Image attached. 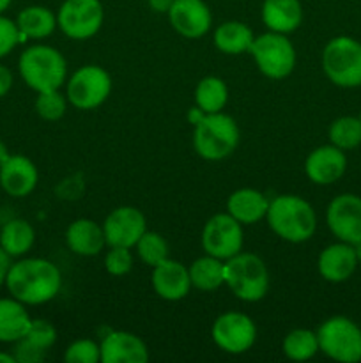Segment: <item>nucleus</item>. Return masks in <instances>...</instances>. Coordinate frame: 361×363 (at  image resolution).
Returning <instances> with one entry per match:
<instances>
[{
    "instance_id": "obj_1",
    "label": "nucleus",
    "mask_w": 361,
    "mask_h": 363,
    "mask_svg": "<svg viewBox=\"0 0 361 363\" xmlns=\"http://www.w3.org/2000/svg\"><path fill=\"white\" fill-rule=\"evenodd\" d=\"M6 287L23 305H42L52 301L62 287L60 269L42 257L18 259L9 268Z\"/></svg>"
},
{
    "instance_id": "obj_2",
    "label": "nucleus",
    "mask_w": 361,
    "mask_h": 363,
    "mask_svg": "<svg viewBox=\"0 0 361 363\" xmlns=\"http://www.w3.org/2000/svg\"><path fill=\"white\" fill-rule=\"evenodd\" d=\"M268 225L287 243H304L317 229V215L311 204L297 195H280L269 201Z\"/></svg>"
},
{
    "instance_id": "obj_3",
    "label": "nucleus",
    "mask_w": 361,
    "mask_h": 363,
    "mask_svg": "<svg viewBox=\"0 0 361 363\" xmlns=\"http://www.w3.org/2000/svg\"><path fill=\"white\" fill-rule=\"evenodd\" d=\"M20 77L32 91L42 92L60 89L66 84V57L48 45H32L18 59Z\"/></svg>"
},
{
    "instance_id": "obj_4",
    "label": "nucleus",
    "mask_w": 361,
    "mask_h": 363,
    "mask_svg": "<svg viewBox=\"0 0 361 363\" xmlns=\"http://www.w3.org/2000/svg\"><path fill=\"white\" fill-rule=\"evenodd\" d=\"M239 145V128L234 117L223 112L205 113L193 126V147L200 158L219 162Z\"/></svg>"
},
{
    "instance_id": "obj_5",
    "label": "nucleus",
    "mask_w": 361,
    "mask_h": 363,
    "mask_svg": "<svg viewBox=\"0 0 361 363\" xmlns=\"http://www.w3.org/2000/svg\"><path fill=\"white\" fill-rule=\"evenodd\" d=\"M225 286L241 301H260L269 289L268 266L258 255L239 252L225 261Z\"/></svg>"
},
{
    "instance_id": "obj_6",
    "label": "nucleus",
    "mask_w": 361,
    "mask_h": 363,
    "mask_svg": "<svg viewBox=\"0 0 361 363\" xmlns=\"http://www.w3.org/2000/svg\"><path fill=\"white\" fill-rule=\"evenodd\" d=\"M322 71L338 87H361V43L349 35L333 38L322 50Z\"/></svg>"
},
{
    "instance_id": "obj_7",
    "label": "nucleus",
    "mask_w": 361,
    "mask_h": 363,
    "mask_svg": "<svg viewBox=\"0 0 361 363\" xmlns=\"http://www.w3.org/2000/svg\"><path fill=\"white\" fill-rule=\"evenodd\" d=\"M319 351L340 363L361 362V328L345 315L326 319L317 330Z\"/></svg>"
},
{
    "instance_id": "obj_8",
    "label": "nucleus",
    "mask_w": 361,
    "mask_h": 363,
    "mask_svg": "<svg viewBox=\"0 0 361 363\" xmlns=\"http://www.w3.org/2000/svg\"><path fill=\"white\" fill-rule=\"evenodd\" d=\"M258 71L271 80H283L296 67V48L287 34L265 32L251 43L250 52Z\"/></svg>"
},
{
    "instance_id": "obj_9",
    "label": "nucleus",
    "mask_w": 361,
    "mask_h": 363,
    "mask_svg": "<svg viewBox=\"0 0 361 363\" xmlns=\"http://www.w3.org/2000/svg\"><path fill=\"white\" fill-rule=\"evenodd\" d=\"M112 92V77L96 64H87L74 71L67 80V101L78 110H96Z\"/></svg>"
},
{
    "instance_id": "obj_10",
    "label": "nucleus",
    "mask_w": 361,
    "mask_h": 363,
    "mask_svg": "<svg viewBox=\"0 0 361 363\" xmlns=\"http://www.w3.org/2000/svg\"><path fill=\"white\" fill-rule=\"evenodd\" d=\"M105 9L99 0H64L57 11V25L73 41L91 39L101 30Z\"/></svg>"
},
{
    "instance_id": "obj_11",
    "label": "nucleus",
    "mask_w": 361,
    "mask_h": 363,
    "mask_svg": "<svg viewBox=\"0 0 361 363\" xmlns=\"http://www.w3.org/2000/svg\"><path fill=\"white\" fill-rule=\"evenodd\" d=\"M243 225L229 213H218L205 222L202 229V248L207 255L222 261L243 252Z\"/></svg>"
},
{
    "instance_id": "obj_12",
    "label": "nucleus",
    "mask_w": 361,
    "mask_h": 363,
    "mask_svg": "<svg viewBox=\"0 0 361 363\" xmlns=\"http://www.w3.org/2000/svg\"><path fill=\"white\" fill-rule=\"evenodd\" d=\"M212 340L229 354H243L253 347L257 340V326L244 312H225L212 323Z\"/></svg>"
},
{
    "instance_id": "obj_13",
    "label": "nucleus",
    "mask_w": 361,
    "mask_h": 363,
    "mask_svg": "<svg viewBox=\"0 0 361 363\" xmlns=\"http://www.w3.org/2000/svg\"><path fill=\"white\" fill-rule=\"evenodd\" d=\"M326 223L338 241L354 247L361 245V197L336 195L326 209Z\"/></svg>"
},
{
    "instance_id": "obj_14",
    "label": "nucleus",
    "mask_w": 361,
    "mask_h": 363,
    "mask_svg": "<svg viewBox=\"0 0 361 363\" xmlns=\"http://www.w3.org/2000/svg\"><path fill=\"white\" fill-rule=\"evenodd\" d=\"M147 230L144 213L133 206H120L115 208L103 223L106 247H126L134 248L142 234Z\"/></svg>"
},
{
    "instance_id": "obj_15",
    "label": "nucleus",
    "mask_w": 361,
    "mask_h": 363,
    "mask_svg": "<svg viewBox=\"0 0 361 363\" xmlns=\"http://www.w3.org/2000/svg\"><path fill=\"white\" fill-rule=\"evenodd\" d=\"M166 14L173 30L186 39H200L211 30L212 14L204 0H173Z\"/></svg>"
},
{
    "instance_id": "obj_16",
    "label": "nucleus",
    "mask_w": 361,
    "mask_h": 363,
    "mask_svg": "<svg viewBox=\"0 0 361 363\" xmlns=\"http://www.w3.org/2000/svg\"><path fill=\"white\" fill-rule=\"evenodd\" d=\"M39 183L38 167L23 155H11L0 165V188L9 197L23 199L35 190Z\"/></svg>"
},
{
    "instance_id": "obj_17",
    "label": "nucleus",
    "mask_w": 361,
    "mask_h": 363,
    "mask_svg": "<svg viewBox=\"0 0 361 363\" xmlns=\"http://www.w3.org/2000/svg\"><path fill=\"white\" fill-rule=\"evenodd\" d=\"M345 170V151H342V149L333 144L314 149L306 156V162H304V172H306L308 179L315 184H321V186H328V184L342 179Z\"/></svg>"
},
{
    "instance_id": "obj_18",
    "label": "nucleus",
    "mask_w": 361,
    "mask_h": 363,
    "mask_svg": "<svg viewBox=\"0 0 361 363\" xmlns=\"http://www.w3.org/2000/svg\"><path fill=\"white\" fill-rule=\"evenodd\" d=\"M357 252L354 245L338 243L328 245L324 250L319 254L317 269L319 275L331 284H342L354 275L357 268Z\"/></svg>"
},
{
    "instance_id": "obj_19",
    "label": "nucleus",
    "mask_w": 361,
    "mask_h": 363,
    "mask_svg": "<svg viewBox=\"0 0 361 363\" xmlns=\"http://www.w3.org/2000/svg\"><path fill=\"white\" fill-rule=\"evenodd\" d=\"M152 289L166 301H179L191 291L190 272L179 261L166 257L152 268Z\"/></svg>"
},
{
    "instance_id": "obj_20",
    "label": "nucleus",
    "mask_w": 361,
    "mask_h": 363,
    "mask_svg": "<svg viewBox=\"0 0 361 363\" xmlns=\"http://www.w3.org/2000/svg\"><path fill=\"white\" fill-rule=\"evenodd\" d=\"M101 363H147L149 350L144 340L131 332H110L101 340Z\"/></svg>"
},
{
    "instance_id": "obj_21",
    "label": "nucleus",
    "mask_w": 361,
    "mask_h": 363,
    "mask_svg": "<svg viewBox=\"0 0 361 363\" xmlns=\"http://www.w3.org/2000/svg\"><path fill=\"white\" fill-rule=\"evenodd\" d=\"M66 243L73 254L81 257H94L106 247L103 225L91 218H78L66 230Z\"/></svg>"
},
{
    "instance_id": "obj_22",
    "label": "nucleus",
    "mask_w": 361,
    "mask_h": 363,
    "mask_svg": "<svg viewBox=\"0 0 361 363\" xmlns=\"http://www.w3.org/2000/svg\"><path fill=\"white\" fill-rule=\"evenodd\" d=\"M269 201L262 191L255 188H239L232 191L227 201V213L241 225H253L262 222L268 215Z\"/></svg>"
},
{
    "instance_id": "obj_23",
    "label": "nucleus",
    "mask_w": 361,
    "mask_h": 363,
    "mask_svg": "<svg viewBox=\"0 0 361 363\" xmlns=\"http://www.w3.org/2000/svg\"><path fill=\"white\" fill-rule=\"evenodd\" d=\"M260 16L262 23L271 32L290 34L303 21V7L299 0H264Z\"/></svg>"
},
{
    "instance_id": "obj_24",
    "label": "nucleus",
    "mask_w": 361,
    "mask_h": 363,
    "mask_svg": "<svg viewBox=\"0 0 361 363\" xmlns=\"http://www.w3.org/2000/svg\"><path fill=\"white\" fill-rule=\"evenodd\" d=\"M32 318L16 298H0V342L14 344L27 335Z\"/></svg>"
},
{
    "instance_id": "obj_25",
    "label": "nucleus",
    "mask_w": 361,
    "mask_h": 363,
    "mask_svg": "<svg viewBox=\"0 0 361 363\" xmlns=\"http://www.w3.org/2000/svg\"><path fill=\"white\" fill-rule=\"evenodd\" d=\"M16 25L23 41L27 39L41 41L50 38L59 27L57 14L45 6H27L21 9L16 16Z\"/></svg>"
},
{
    "instance_id": "obj_26",
    "label": "nucleus",
    "mask_w": 361,
    "mask_h": 363,
    "mask_svg": "<svg viewBox=\"0 0 361 363\" xmlns=\"http://www.w3.org/2000/svg\"><path fill=\"white\" fill-rule=\"evenodd\" d=\"M253 39V30L246 23L237 20L218 25L212 34L214 46L225 55H241V53L250 52Z\"/></svg>"
},
{
    "instance_id": "obj_27",
    "label": "nucleus",
    "mask_w": 361,
    "mask_h": 363,
    "mask_svg": "<svg viewBox=\"0 0 361 363\" xmlns=\"http://www.w3.org/2000/svg\"><path fill=\"white\" fill-rule=\"evenodd\" d=\"M35 243V230L27 220L13 218L0 227V247L11 259H20L32 250Z\"/></svg>"
},
{
    "instance_id": "obj_28",
    "label": "nucleus",
    "mask_w": 361,
    "mask_h": 363,
    "mask_svg": "<svg viewBox=\"0 0 361 363\" xmlns=\"http://www.w3.org/2000/svg\"><path fill=\"white\" fill-rule=\"evenodd\" d=\"M188 272H190L191 287L204 293H212L225 284V261L212 255L205 254L204 257L195 259Z\"/></svg>"
},
{
    "instance_id": "obj_29",
    "label": "nucleus",
    "mask_w": 361,
    "mask_h": 363,
    "mask_svg": "<svg viewBox=\"0 0 361 363\" xmlns=\"http://www.w3.org/2000/svg\"><path fill=\"white\" fill-rule=\"evenodd\" d=\"M229 101V89L219 77H204L195 87V105L205 113L223 112Z\"/></svg>"
},
{
    "instance_id": "obj_30",
    "label": "nucleus",
    "mask_w": 361,
    "mask_h": 363,
    "mask_svg": "<svg viewBox=\"0 0 361 363\" xmlns=\"http://www.w3.org/2000/svg\"><path fill=\"white\" fill-rule=\"evenodd\" d=\"M283 354L292 362L311 360L319 353L317 332L306 328H296L289 332L282 344Z\"/></svg>"
},
{
    "instance_id": "obj_31",
    "label": "nucleus",
    "mask_w": 361,
    "mask_h": 363,
    "mask_svg": "<svg viewBox=\"0 0 361 363\" xmlns=\"http://www.w3.org/2000/svg\"><path fill=\"white\" fill-rule=\"evenodd\" d=\"M329 144L336 145L342 151H350L361 145V117L343 116L338 117L329 126Z\"/></svg>"
},
{
    "instance_id": "obj_32",
    "label": "nucleus",
    "mask_w": 361,
    "mask_h": 363,
    "mask_svg": "<svg viewBox=\"0 0 361 363\" xmlns=\"http://www.w3.org/2000/svg\"><path fill=\"white\" fill-rule=\"evenodd\" d=\"M134 248H137L140 261L151 268H154L156 264L168 257V243L161 234L154 233V230H145L140 240L137 241Z\"/></svg>"
},
{
    "instance_id": "obj_33",
    "label": "nucleus",
    "mask_w": 361,
    "mask_h": 363,
    "mask_svg": "<svg viewBox=\"0 0 361 363\" xmlns=\"http://www.w3.org/2000/svg\"><path fill=\"white\" fill-rule=\"evenodd\" d=\"M67 96L60 92V89H52V91L38 92L35 98V112L41 119L55 123V121L62 119L64 113L67 110Z\"/></svg>"
},
{
    "instance_id": "obj_34",
    "label": "nucleus",
    "mask_w": 361,
    "mask_h": 363,
    "mask_svg": "<svg viewBox=\"0 0 361 363\" xmlns=\"http://www.w3.org/2000/svg\"><path fill=\"white\" fill-rule=\"evenodd\" d=\"M23 339L30 342L32 346L38 347V350L48 353L53 344L57 342V330L52 323L45 321V319H32L30 328H28L27 335Z\"/></svg>"
},
{
    "instance_id": "obj_35",
    "label": "nucleus",
    "mask_w": 361,
    "mask_h": 363,
    "mask_svg": "<svg viewBox=\"0 0 361 363\" xmlns=\"http://www.w3.org/2000/svg\"><path fill=\"white\" fill-rule=\"evenodd\" d=\"M64 360L69 363H98L101 362V346L92 339H78L67 347Z\"/></svg>"
},
{
    "instance_id": "obj_36",
    "label": "nucleus",
    "mask_w": 361,
    "mask_h": 363,
    "mask_svg": "<svg viewBox=\"0 0 361 363\" xmlns=\"http://www.w3.org/2000/svg\"><path fill=\"white\" fill-rule=\"evenodd\" d=\"M133 268V254L126 247H108L105 255V269L113 277H124Z\"/></svg>"
},
{
    "instance_id": "obj_37",
    "label": "nucleus",
    "mask_w": 361,
    "mask_h": 363,
    "mask_svg": "<svg viewBox=\"0 0 361 363\" xmlns=\"http://www.w3.org/2000/svg\"><path fill=\"white\" fill-rule=\"evenodd\" d=\"M21 43L25 41L18 30L16 20H11V18L0 14V59L9 55Z\"/></svg>"
},
{
    "instance_id": "obj_38",
    "label": "nucleus",
    "mask_w": 361,
    "mask_h": 363,
    "mask_svg": "<svg viewBox=\"0 0 361 363\" xmlns=\"http://www.w3.org/2000/svg\"><path fill=\"white\" fill-rule=\"evenodd\" d=\"M13 354L16 363H39L46 358L45 351L38 350V347L32 346L25 339H20L18 342H14Z\"/></svg>"
},
{
    "instance_id": "obj_39",
    "label": "nucleus",
    "mask_w": 361,
    "mask_h": 363,
    "mask_svg": "<svg viewBox=\"0 0 361 363\" xmlns=\"http://www.w3.org/2000/svg\"><path fill=\"white\" fill-rule=\"evenodd\" d=\"M13 82L14 77L13 73H11L9 67L0 64V99H2L4 96L9 94V91L13 89Z\"/></svg>"
},
{
    "instance_id": "obj_40",
    "label": "nucleus",
    "mask_w": 361,
    "mask_h": 363,
    "mask_svg": "<svg viewBox=\"0 0 361 363\" xmlns=\"http://www.w3.org/2000/svg\"><path fill=\"white\" fill-rule=\"evenodd\" d=\"M11 264H13V261H11L9 255L6 254V250L0 247V287L6 286V279H7V273H9Z\"/></svg>"
},
{
    "instance_id": "obj_41",
    "label": "nucleus",
    "mask_w": 361,
    "mask_h": 363,
    "mask_svg": "<svg viewBox=\"0 0 361 363\" xmlns=\"http://www.w3.org/2000/svg\"><path fill=\"white\" fill-rule=\"evenodd\" d=\"M147 4L152 11H156V13L166 14L170 11V7H172L173 0H147Z\"/></svg>"
},
{
    "instance_id": "obj_42",
    "label": "nucleus",
    "mask_w": 361,
    "mask_h": 363,
    "mask_svg": "<svg viewBox=\"0 0 361 363\" xmlns=\"http://www.w3.org/2000/svg\"><path fill=\"white\" fill-rule=\"evenodd\" d=\"M204 116H205L204 110H200L197 105H195L193 108H190V112H188V123H190L191 126H195V124H197Z\"/></svg>"
},
{
    "instance_id": "obj_43",
    "label": "nucleus",
    "mask_w": 361,
    "mask_h": 363,
    "mask_svg": "<svg viewBox=\"0 0 361 363\" xmlns=\"http://www.w3.org/2000/svg\"><path fill=\"white\" fill-rule=\"evenodd\" d=\"M11 156V152H9V149H7V145L4 144L2 140H0V165H2L4 162H6L7 158H9Z\"/></svg>"
},
{
    "instance_id": "obj_44",
    "label": "nucleus",
    "mask_w": 361,
    "mask_h": 363,
    "mask_svg": "<svg viewBox=\"0 0 361 363\" xmlns=\"http://www.w3.org/2000/svg\"><path fill=\"white\" fill-rule=\"evenodd\" d=\"M0 363H16L13 353H6V351H0Z\"/></svg>"
},
{
    "instance_id": "obj_45",
    "label": "nucleus",
    "mask_w": 361,
    "mask_h": 363,
    "mask_svg": "<svg viewBox=\"0 0 361 363\" xmlns=\"http://www.w3.org/2000/svg\"><path fill=\"white\" fill-rule=\"evenodd\" d=\"M13 4V0H0V14L6 13L9 9V6Z\"/></svg>"
}]
</instances>
